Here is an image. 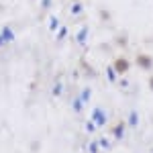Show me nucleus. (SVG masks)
<instances>
[{
	"instance_id": "7ed1b4c3",
	"label": "nucleus",
	"mask_w": 153,
	"mask_h": 153,
	"mask_svg": "<svg viewBox=\"0 0 153 153\" xmlns=\"http://www.w3.org/2000/svg\"><path fill=\"white\" fill-rule=\"evenodd\" d=\"M149 86H151V88H153V78H151V80H149Z\"/></svg>"
},
{
	"instance_id": "f03ea898",
	"label": "nucleus",
	"mask_w": 153,
	"mask_h": 153,
	"mask_svg": "<svg viewBox=\"0 0 153 153\" xmlns=\"http://www.w3.org/2000/svg\"><path fill=\"white\" fill-rule=\"evenodd\" d=\"M129 68H131V63L125 57H118L117 61H114V70H117V74H127Z\"/></svg>"
},
{
	"instance_id": "f257e3e1",
	"label": "nucleus",
	"mask_w": 153,
	"mask_h": 153,
	"mask_svg": "<svg viewBox=\"0 0 153 153\" xmlns=\"http://www.w3.org/2000/svg\"><path fill=\"white\" fill-rule=\"evenodd\" d=\"M137 65L143 68V70H151L153 68V59L149 57V55H145V53H139V55H137Z\"/></svg>"
}]
</instances>
